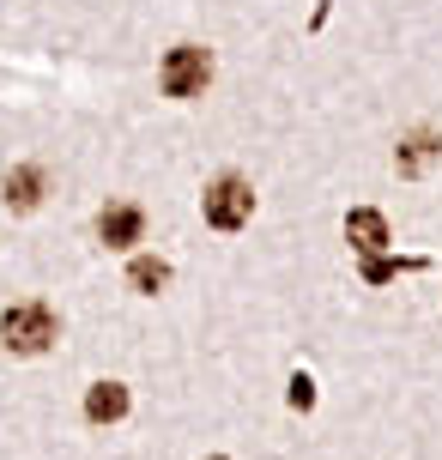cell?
I'll list each match as a JSON object with an SVG mask.
<instances>
[{"instance_id": "5b68a950", "label": "cell", "mask_w": 442, "mask_h": 460, "mask_svg": "<svg viewBox=\"0 0 442 460\" xmlns=\"http://www.w3.org/2000/svg\"><path fill=\"white\" fill-rule=\"evenodd\" d=\"M49 200V170L37 158H24V164H13V170H6V176H0V207L6 212H37Z\"/></svg>"}, {"instance_id": "6da1fadb", "label": "cell", "mask_w": 442, "mask_h": 460, "mask_svg": "<svg viewBox=\"0 0 442 460\" xmlns=\"http://www.w3.org/2000/svg\"><path fill=\"white\" fill-rule=\"evenodd\" d=\"M55 340H61V315H55V303L19 297V303L0 309V351H13V358H43Z\"/></svg>"}, {"instance_id": "7a4b0ae2", "label": "cell", "mask_w": 442, "mask_h": 460, "mask_svg": "<svg viewBox=\"0 0 442 460\" xmlns=\"http://www.w3.org/2000/svg\"><path fill=\"white\" fill-rule=\"evenodd\" d=\"M212 73L218 67H212L207 43H176V49H164V61H158V92L170 103H194V97H207Z\"/></svg>"}, {"instance_id": "277c9868", "label": "cell", "mask_w": 442, "mask_h": 460, "mask_svg": "<svg viewBox=\"0 0 442 460\" xmlns=\"http://www.w3.org/2000/svg\"><path fill=\"white\" fill-rule=\"evenodd\" d=\"M92 230H97V243H103L110 254H134L146 243V207L140 200H103Z\"/></svg>"}, {"instance_id": "ba28073f", "label": "cell", "mask_w": 442, "mask_h": 460, "mask_svg": "<svg viewBox=\"0 0 442 460\" xmlns=\"http://www.w3.org/2000/svg\"><path fill=\"white\" fill-rule=\"evenodd\" d=\"M346 243H351V254H382L394 243V230H388V218L376 207H351L346 212Z\"/></svg>"}, {"instance_id": "8fae6325", "label": "cell", "mask_w": 442, "mask_h": 460, "mask_svg": "<svg viewBox=\"0 0 442 460\" xmlns=\"http://www.w3.org/2000/svg\"><path fill=\"white\" fill-rule=\"evenodd\" d=\"M285 400H291V412H315V376H309V369H291Z\"/></svg>"}, {"instance_id": "52a82bcc", "label": "cell", "mask_w": 442, "mask_h": 460, "mask_svg": "<svg viewBox=\"0 0 442 460\" xmlns=\"http://www.w3.org/2000/svg\"><path fill=\"white\" fill-rule=\"evenodd\" d=\"M128 412H134V394H128V382H92V388H85V424L110 430V424H121Z\"/></svg>"}, {"instance_id": "8992f818", "label": "cell", "mask_w": 442, "mask_h": 460, "mask_svg": "<svg viewBox=\"0 0 442 460\" xmlns=\"http://www.w3.org/2000/svg\"><path fill=\"white\" fill-rule=\"evenodd\" d=\"M442 158V134L437 128H412V134H400L394 146V170L406 176V182H419V176H430Z\"/></svg>"}, {"instance_id": "9c48e42d", "label": "cell", "mask_w": 442, "mask_h": 460, "mask_svg": "<svg viewBox=\"0 0 442 460\" xmlns=\"http://www.w3.org/2000/svg\"><path fill=\"white\" fill-rule=\"evenodd\" d=\"M164 285H170V261L164 254H146V249L128 254V291L134 297H158Z\"/></svg>"}, {"instance_id": "30bf717a", "label": "cell", "mask_w": 442, "mask_h": 460, "mask_svg": "<svg viewBox=\"0 0 442 460\" xmlns=\"http://www.w3.org/2000/svg\"><path fill=\"white\" fill-rule=\"evenodd\" d=\"M412 267H419V261H400V254H358V279H364V285H388V279H400V273H412Z\"/></svg>"}, {"instance_id": "7c38bea8", "label": "cell", "mask_w": 442, "mask_h": 460, "mask_svg": "<svg viewBox=\"0 0 442 460\" xmlns=\"http://www.w3.org/2000/svg\"><path fill=\"white\" fill-rule=\"evenodd\" d=\"M207 460H231V455H207Z\"/></svg>"}, {"instance_id": "3957f363", "label": "cell", "mask_w": 442, "mask_h": 460, "mask_svg": "<svg viewBox=\"0 0 442 460\" xmlns=\"http://www.w3.org/2000/svg\"><path fill=\"white\" fill-rule=\"evenodd\" d=\"M200 218H207L212 230H243L249 218H255V182L249 176H236V170H225V176H212L207 194H200Z\"/></svg>"}]
</instances>
